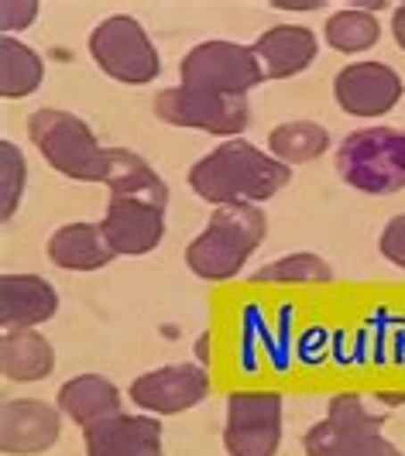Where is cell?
<instances>
[{"mask_svg": "<svg viewBox=\"0 0 405 456\" xmlns=\"http://www.w3.org/2000/svg\"><path fill=\"white\" fill-rule=\"evenodd\" d=\"M87 456H165L161 453V422L152 415H124L100 419L83 429Z\"/></svg>", "mask_w": 405, "mask_h": 456, "instance_id": "obj_13", "label": "cell"}, {"mask_svg": "<svg viewBox=\"0 0 405 456\" xmlns=\"http://www.w3.org/2000/svg\"><path fill=\"white\" fill-rule=\"evenodd\" d=\"M302 446L310 456H402L395 443H388L382 433L371 429H347L330 419L316 422L302 436Z\"/></svg>", "mask_w": 405, "mask_h": 456, "instance_id": "obj_18", "label": "cell"}, {"mask_svg": "<svg viewBox=\"0 0 405 456\" xmlns=\"http://www.w3.org/2000/svg\"><path fill=\"white\" fill-rule=\"evenodd\" d=\"M265 83L254 52L237 42H202L179 62V86L220 96H248Z\"/></svg>", "mask_w": 405, "mask_h": 456, "instance_id": "obj_6", "label": "cell"}, {"mask_svg": "<svg viewBox=\"0 0 405 456\" xmlns=\"http://www.w3.org/2000/svg\"><path fill=\"white\" fill-rule=\"evenodd\" d=\"M155 117L172 127H193V131H206L230 141V137H241V131H248L251 107L244 96L172 86L155 96Z\"/></svg>", "mask_w": 405, "mask_h": 456, "instance_id": "obj_7", "label": "cell"}, {"mask_svg": "<svg viewBox=\"0 0 405 456\" xmlns=\"http://www.w3.org/2000/svg\"><path fill=\"white\" fill-rule=\"evenodd\" d=\"M90 55L100 72L128 86H145L161 72V59L148 31L131 14H111L96 24L90 35Z\"/></svg>", "mask_w": 405, "mask_h": 456, "instance_id": "obj_5", "label": "cell"}, {"mask_svg": "<svg viewBox=\"0 0 405 456\" xmlns=\"http://www.w3.org/2000/svg\"><path fill=\"white\" fill-rule=\"evenodd\" d=\"M48 257L66 272H100L117 251L103 233V224H66L48 237Z\"/></svg>", "mask_w": 405, "mask_h": 456, "instance_id": "obj_16", "label": "cell"}, {"mask_svg": "<svg viewBox=\"0 0 405 456\" xmlns=\"http://www.w3.org/2000/svg\"><path fill=\"white\" fill-rule=\"evenodd\" d=\"M275 7L278 11H319V0H310V4H302V0H275Z\"/></svg>", "mask_w": 405, "mask_h": 456, "instance_id": "obj_30", "label": "cell"}, {"mask_svg": "<svg viewBox=\"0 0 405 456\" xmlns=\"http://www.w3.org/2000/svg\"><path fill=\"white\" fill-rule=\"evenodd\" d=\"M62 433L59 405L42 398H7L0 409V450L11 456H35L55 446Z\"/></svg>", "mask_w": 405, "mask_h": 456, "instance_id": "obj_11", "label": "cell"}, {"mask_svg": "<svg viewBox=\"0 0 405 456\" xmlns=\"http://www.w3.org/2000/svg\"><path fill=\"white\" fill-rule=\"evenodd\" d=\"M251 281H258V285L261 281L265 285H326V281H334V268L319 254L299 251L275 257L271 265L251 274Z\"/></svg>", "mask_w": 405, "mask_h": 456, "instance_id": "obj_24", "label": "cell"}, {"mask_svg": "<svg viewBox=\"0 0 405 456\" xmlns=\"http://www.w3.org/2000/svg\"><path fill=\"white\" fill-rule=\"evenodd\" d=\"M111 172H107V189L111 196H128V200H141L152 203L158 209H165L169 203V185L161 183L155 168L148 161L128 151V148H111Z\"/></svg>", "mask_w": 405, "mask_h": 456, "instance_id": "obj_20", "label": "cell"}, {"mask_svg": "<svg viewBox=\"0 0 405 456\" xmlns=\"http://www.w3.org/2000/svg\"><path fill=\"white\" fill-rule=\"evenodd\" d=\"M52 367H55V350H52V343L42 333H35V330L4 333V343H0V370H4L7 381L31 385V381L48 378Z\"/></svg>", "mask_w": 405, "mask_h": 456, "instance_id": "obj_19", "label": "cell"}, {"mask_svg": "<svg viewBox=\"0 0 405 456\" xmlns=\"http://www.w3.org/2000/svg\"><path fill=\"white\" fill-rule=\"evenodd\" d=\"M323 38L334 52H343V55H358V52H368L371 45H378L382 38V24L371 11L364 7H343L337 11L326 28H323Z\"/></svg>", "mask_w": 405, "mask_h": 456, "instance_id": "obj_23", "label": "cell"}, {"mask_svg": "<svg viewBox=\"0 0 405 456\" xmlns=\"http://www.w3.org/2000/svg\"><path fill=\"white\" fill-rule=\"evenodd\" d=\"M282 443V395L278 391H234L227 398V456H275Z\"/></svg>", "mask_w": 405, "mask_h": 456, "instance_id": "obj_8", "label": "cell"}, {"mask_svg": "<svg viewBox=\"0 0 405 456\" xmlns=\"http://www.w3.org/2000/svg\"><path fill=\"white\" fill-rule=\"evenodd\" d=\"M24 183H28V168H24V155L14 141H0V220L7 224L24 196Z\"/></svg>", "mask_w": 405, "mask_h": 456, "instance_id": "obj_25", "label": "cell"}, {"mask_svg": "<svg viewBox=\"0 0 405 456\" xmlns=\"http://www.w3.org/2000/svg\"><path fill=\"white\" fill-rule=\"evenodd\" d=\"M59 292L42 274H4L0 278V322L7 333L35 330L55 316Z\"/></svg>", "mask_w": 405, "mask_h": 456, "instance_id": "obj_14", "label": "cell"}, {"mask_svg": "<svg viewBox=\"0 0 405 456\" xmlns=\"http://www.w3.org/2000/svg\"><path fill=\"white\" fill-rule=\"evenodd\" d=\"M103 233L117 254L141 257L155 251L165 237V209L128 196H111L107 213H103Z\"/></svg>", "mask_w": 405, "mask_h": 456, "instance_id": "obj_12", "label": "cell"}, {"mask_svg": "<svg viewBox=\"0 0 405 456\" xmlns=\"http://www.w3.org/2000/svg\"><path fill=\"white\" fill-rule=\"evenodd\" d=\"M402 76L384 62H354L340 69L334 79V96L340 110L351 117H384L402 100Z\"/></svg>", "mask_w": 405, "mask_h": 456, "instance_id": "obj_10", "label": "cell"}, {"mask_svg": "<svg viewBox=\"0 0 405 456\" xmlns=\"http://www.w3.org/2000/svg\"><path fill=\"white\" fill-rule=\"evenodd\" d=\"M392 35H395V42H399L405 52V4L395 7V14H392Z\"/></svg>", "mask_w": 405, "mask_h": 456, "instance_id": "obj_29", "label": "cell"}, {"mask_svg": "<svg viewBox=\"0 0 405 456\" xmlns=\"http://www.w3.org/2000/svg\"><path fill=\"white\" fill-rule=\"evenodd\" d=\"M326 419L337 422V426H347V429H371V433H378L384 422L382 415L368 411V405L360 402L358 395H337V398H330Z\"/></svg>", "mask_w": 405, "mask_h": 456, "instance_id": "obj_26", "label": "cell"}, {"mask_svg": "<svg viewBox=\"0 0 405 456\" xmlns=\"http://www.w3.org/2000/svg\"><path fill=\"white\" fill-rule=\"evenodd\" d=\"M384 402H388V405H402L405 402V395H382Z\"/></svg>", "mask_w": 405, "mask_h": 456, "instance_id": "obj_31", "label": "cell"}, {"mask_svg": "<svg viewBox=\"0 0 405 456\" xmlns=\"http://www.w3.org/2000/svg\"><path fill=\"white\" fill-rule=\"evenodd\" d=\"M316 35L302 24H275L265 35L254 38V59L265 72V79H289L316 59Z\"/></svg>", "mask_w": 405, "mask_h": 456, "instance_id": "obj_15", "label": "cell"}, {"mask_svg": "<svg viewBox=\"0 0 405 456\" xmlns=\"http://www.w3.org/2000/svg\"><path fill=\"white\" fill-rule=\"evenodd\" d=\"M326 148H330V131L316 120H289L269 134V151L289 168L316 161L319 155H326Z\"/></svg>", "mask_w": 405, "mask_h": 456, "instance_id": "obj_21", "label": "cell"}, {"mask_svg": "<svg viewBox=\"0 0 405 456\" xmlns=\"http://www.w3.org/2000/svg\"><path fill=\"white\" fill-rule=\"evenodd\" d=\"M38 18V4L35 0H4L0 4V28L7 38H14V31L31 28Z\"/></svg>", "mask_w": 405, "mask_h": 456, "instance_id": "obj_27", "label": "cell"}, {"mask_svg": "<svg viewBox=\"0 0 405 456\" xmlns=\"http://www.w3.org/2000/svg\"><path fill=\"white\" fill-rule=\"evenodd\" d=\"M340 179L368 192L392 196L405 189V134L395 127H364L340 141L337 148Z\"/></svg>", "mask_w": 405, "mask_h": 456, "instance_id": "obj_4", "label": "cell"}, {"mask_svg": "<svg viewBox=\"0 0 405 456\" xmlns=\"http://www.w3.org/2000/svg\"><path fill=\"white\" fill-rule=\"evenodd\" d=\"M293 179V168L244 137H230L189 168V189L213 206L265 203Z\"/></svg>", "mask_w": 405, "mask_h": 456, "instance_id": "obj_1", "label": "cell"}, {"mask_svg": "<svg viewBox=\"0 0 405 456\" xmlns=\"http://www.w3.org/2000/svg\"><path fill=\"white\" fill-rule=\"evenodd\" d=\"M378 251H382L384 261H392L395 268L405 272V213L392 216V220L384 224L382 237H378Z\"/></svg>", "mask_w": 405, "mask_h": 456, "instance_id": "obj_28", "label": "cell"}, {"mask_svg": "<svg viewBox=\"0 0 405 456\" xmlns=\"http://www.w3.org/2000/svg\"><path fill=\"white\" fill-rule=\"evenodd\" d=\"M55 402H59V411L66 419H72L76 426L87 429L93 422L111 419V415L120 411V391L100 374H79V378H72L59 388Z\"/></svg>", "mask_w": 405, "mask_h": 456, "instance_id": "obj_17", "label": "cell"}, {"mask_svg": "<svg viewBox=\"0 0 405 456\" xmlns=\"http://www.w3.org/2000/svg\"><path fill=\"white\" fill-rule=\"evenodd\" d=\"M45 66L38 59V52L18 42V38H0V96L7 100H21L42 86Z\"/></svg>", "mask_w": 405, "mask_h": 456, "instance_id": "obj_22", "label": "cell"}, {"mask_svg": "<svg viewBox=\"0 0 405 456\" xmlns=\"http://www.w3.org/2000/svg\"><path fill=\"white\" fill-rule=\"evenodd\" d=\"M265 233H269L265 209L251 203L217 206L200 237L186 248V265L206 281H230L244 272L251 254L265 244Z\"/></svg>", "mask_w": 405, "mask_h": 456, "instance_id": "obj_2", "label": "cell"}, {"mask_svg": "<svg viewBox=\"0 0 405 456\" xmlns=\"http://www.w3.org/2000/svg\"><path fill=\"white\" fill-rule=\"evenodd\" d=\"M28 137L59 175L76 183H107L111 148H100L87 120L76 114L42 107L28 117Z\"/></svg>", "mask_w": 405, "mask_h": 456, "instance_id": "obj_3", "label": "cell"}, {"mask_svg": "<svg viewBox=\"0 0 405 456\" xmlns=\"http://www.w3.org/2000/svg\"><path fill=\"white\" fill-rule=\"evenodd\" d=\"M210 391V374L200 364H169L135 378L131 402L152 415H179L196 409Z\"/></svg>", "mask_w": 405, "mask_h": 456, "instance_id": "obj_9", "label": "cell"}]
</instances>
